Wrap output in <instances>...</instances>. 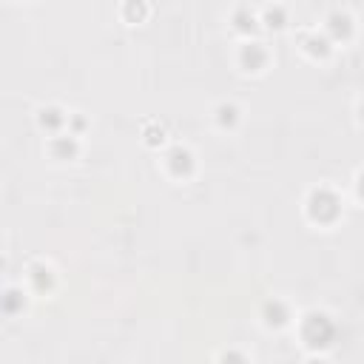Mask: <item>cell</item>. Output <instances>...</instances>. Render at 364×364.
I'll use <instances>...</instances> for the list:
<instances>
[{
	"label": "cell",
	"instance_id": "obj_1",
	"mask_svg": "<svg viewBox=\"0 0 364 364\" xmlns=\"http://www.w3.org/2000/svg\"><path fill=\"white\" fill-rule=\"evenodd\" d=\"M347 193L333 182H316L301 196V216L316 230H330L344 219Z\"/></svg>",
	"mask_w": 364,
	"mask_h": 364
},
{
	"label": "cell",
	"instance_id": "obj_2",
	"mask_svg": "<svg viewBox=\"0 0 364 364\" xmlns=\"http://www.w3.org/2000/svg\"><path fill=\"white\" fill-rule=\"evenodd\" d=\"M156 171L171 185H191L202 171L199 151L185 139H171L162 151H156Z\"/></svg>",
	"mask_w": 364,
	"mask_h": 364
},
{
	"label": "cell",
	"instance_id": "obj_3",
	"mask_svg": "<svg viewBox=\"0 0 364 364\" xmlns=\"http://www.w3.org/2000/svg\"><path fill=\"white\" fill-rule=\"evenodd\" d=\"M293 330H296V336H299V341H301V347L307 353H327L333 347L338 324H336V318L327 310L310 307V310H301L296 316Z\"/></svg>",
	"mask_w": 364,
	"mask_h": 364
},
{
	"label": "cell",
	"instance_id": "obj_4",
	"mask_svg": "<svg viewBox=\"0 0 364 364\" xmlns=\"http://www.w3.org/2000/svg\"><path fill=\"white\" fill-rule=\"evenodd\" d=\"M230 60L242 77H264L276 65V51L270 46V40L262 34L259 37H242V40H233Z\"/></svg>",
	"mask_w": 364,
	"mask_h": 364
},
{
	"label": "cell",
	"instance_id": "obj_5",
	"mask_svg": "<svg viewBox=\"0 0 364 364\" xmlns=\"http://www.w3.org/2000/svg\"><path fill=\"white\" fill-rule=\"evenodd\" d=\"M31 299H54L63 287V273L48 256H31L23 267V282H20Z\"/></svg>",
	"mask_w": 364,
	"mask_h": 364
},
{
	"label": "cell",
	"instance_id": "obj_6",
	"mask_svg": "<svg viewBox=\"0 0 364 364\" xmlns=\"http://www.w3.org/2000/svg\"><path fill=\"white\" fill-rule=\"evenodd\" d=\"M316 26L324 31V37H327L336 48H344V46H350V43L358 40V14H355V9L347 6V3H333V6H327L324 14H321V23H316Z\"/></svg>",
	"mask_w": 364,
	"mask_h": 364
},
{
	"label": "cell",
	"instance_id": "obj_7",
	"mask_svg": "<svg viewBox=\"0 0 364 364\" xmlns=\"http://www.w3.org/2000/svg\"><path fill=\"white\" fill-rule=\"evenodd\" d=\"M290 37H293L296 51H299L307 63L327 65V63H333L336 54H338V48L324 37V31H321L316 23H313V26H293Z\"/></svg>",
	"mask_w": 364,
	"mask_h": 364
},
{
	"label": "cell",
	"instance_id": "obj_8",
	"mask_svg": "<svg viewBox=\"0 0 364 364\" xmlns=\"http://www.w3.org/2000/svg\"><path fill=\"white\" fill-rule=\"evenodd\" d=\"M296 304L287 299V296H267L262 304H259V324L267 330V333H284V330H293L296 324Z\"/></svg>",
	"mask_w": 364,
	"mask_h": 364
},
{
	"label": "cell",
	"instance_id": "obj_9",
	"mask_svg": "<svg viewBox=\"0 0 364 364\" xmlns=\"http://www.w3.org/2000/svg\"><path fill=\"white\" fill-rule=\"evenodd\" d=\"M256 20H259V31L264 34H282V31H293V9L287 3H262L256 6Z\"/></svg>",
	"mask_w": 364,
	"mask_h": 364
},
{
	"label": "cell",
	"instance_id": "obj_10",
	"mask_svg": "<svg viewBox=\"0 0 364 364\" xmlns=\"http://www.w3.org/2000/svg\"><path fill=\"white\" fill-rule=\"evenodd\" d=\"M208 119H210V128L216 131V134H236L239 128H242V122H245V105L239 102V100H219V102H213V108H210V114H208Z\"/></svg>",
	"mask_w": 364,
	"mask_h": 364
},
{
	"label": "cell",
	"instance_id": "obj_11",
	"mask_svg": "<svg viewBox=\"0 0 364 364\" xmlns=\"http://www.w3.org/2000/svg\"><path fill=\"white\" fill-rule=\"evenodd\" d=\"M68 117H71V108L63 105V102H54V100L40 102L34 108V125L40 128V134H46V139L63 134L68 128Z\"/></svg>",
	"mask_w": 364,
	"mask_h": 364
},
{
	"label": "cell",
	"instance_id": "obj_12",
	"mask_svg": "<svg viewBox=\"0 0 364 364\" xmlns=\"http://www.w3.org/2000/svg\"><path fill=\"white\" fill-rule=\"evenodd\" d=\"M43 154H46L51 162H60V165L77 162V159L85 154V139H80V136L63 131V134L48 136V139L43 142Z\"/></svg>",
	"mask_w": 364,
	"mask_h": 364
},
{
	"label": "cell",
	"instance_id": "obj_13",
	"mask_svg": "<svg viewBox=\"0 0 364 364\" xmlns=\"http://www.w3.org/2000/svg\"><path fill=\"white\" fill-rule=\"evenodd\" d=\"M225 20H228V28H230V34L236 40H242V37H259L262 34L259 31V20H256V6H250V3L230 6L228 14H225Z\"/></svg>",
	"mask_w": 364,
	"mask_h": 364
},
{
	"label": "cell",
	"instance_id": "obj_14",
	"mask_svg": "<svg viewBox=\"0 0 364 364\" xmlns=\"http://www.w3.org/2000/svg\"><path fill=\"white\" fill-rule=\"evenodd\" d=\"M31 301H34V299L28 296V290H26L20 282L6 284V287L0 290V313H3V316H9V318L23 316V313L28 310V304H31Z\"/></svg>",
	"mask_w": 364,
	"mask_h": 364
},
{
	"label": "cell",
	"instance_id": "obj_15",
	"mask_svg": "<svg viewBox=\"0 0 364 364\" xmlns=\"http://www.w3.org/2000/svg\"><path fill=\"white\" fill-rule=\"evenodd\" d=\"M139 139H142L145 148H151V151H162V148L171 142V134H168V125H165L162 119L148 117V119L139 122Z\"/></svg>",
	"mask_w": 364,
	"mask_h": 364
},
{
	"label": "cell",
	"instance_id": "obj_16",
	"mask_svg": "<svg viewBox=\"0 0 364 364\" xmlns=\"http://www.w3.org/2000/svg\"><path fill=\"white\" fill-rule=\"evenodd\" d=\"M151 14H154V6L145 3V0H125V3L117 6V17L125 26H142Z\"/></svg>",
	"mask_w": 364,
	"mask_h": 364
},
{
	"label": "cell",
	"instance_id": "obj_17",
	"mask_svg": "<svg viewBox=\"0 0 364 364\" xmlns=\"http://www.w3.org/2000/svg\"><path fill=\"white\" fill-rule=\"evenodd\" d=\"M213 364H253V353L242 344H225L216 350Z\"/></svg>",
	"mask_w": 364,
	"mask_h": 364
},
{
	"label": "cell",
	"instance_id": "obj_18",
	"mask_svg": "<svg viewBox=\"0 0 364 364\" xmlns=\"http://www.w3.org/2000/svg\"><path fill=\"white\" fill-rule=\"evenodd\" d=\"M68 134H74V136H80V139H85V134L91 131V119L82 114V111H74L71 108V117H68V128H65Z\"/></svg>",
	"mask_w": 364,
	"mask_h": 364
},
{
	"label": "cell",
	"instance_id": "obj_19",
	"mask_svg": "<svg viewBox=\"0 0 364 364\" xmlns=\"http://www.w3.org/2000/svg\"><path fill=\"white\" fill-rule=\"evenodd\" d=\"M301 364H333V361L327 358V353H307Z\"/></svg>",
	"mask_w": 364,
	"mask_h": 364
}]
</instances>
